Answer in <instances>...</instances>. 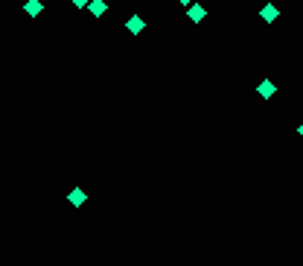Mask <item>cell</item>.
Masks as SVG:
<instances>
[{
    "instance_id": "obj_7",
    "label": "cell",
    "mask_w": 303,
    "mask_h": 266,
    "mask_svg": "<svg viewBox=\"0 0 303 266\" xmlns=\"http://www.w3.org/2000/svg\"><path fill=\"white\" fill-rule=\"evenodd\" d=\"M260 94H263V97H271V94H274V85H271V82H263V85H260Z\"/></svg>"
},
{
    "instance_id": "obj_2",
    "label": "cell",
    "mask_w": 303,
    "mask_h": 266,
    "mask_svg": "<svg viewBox=\"0 0 303 266\" xmlns=\"http://www.w3.org/2000/svg\"><path fill=\"white\" fill-rule=\"evenodd\" d=\"M187 15H189V21H204V15H207V9L204 6H198V3H192V6H187Z\"/></svg>"
},
{
    "instance_id": "obj_3",
    "label": "cell",
    "mask_w": 303,
    "mask_h": 266,
    "mask_svg": "<svg viewBox=\"0 0 303 266\" xmlns=\"http://www.w3.org/2000/svg\"><path fill=\"white\" fill-rule=\"evenodd\" d=\"M41 9H44V3H41V0H27V3H24V12H27L30 18H38V15H41Z\"/></svg>"
},
{
    "instance_id": "obj_10",
    "label": "cell",
    "mask_w": 303,
    "mask_h": 266,
    "mask_svg": "<svg viewBox=\"0 0 303 266\" xmlns=\"http://www.w3.org/2000/svg\"><path fill=\"white\" fill-rule=\"evenodd\" d=\"M298 132H301V137H303V126H301V129H298Z\"/></svg>"
},
{
    "instance_id": "obj_6",
    "label": "cell",
    "mask_w": 303,
    "mask_h": 266,
    "mask_svg": "<svg viewBox=\"0 0 303 266\" xmlns=\"http://www.w3.org/2000/svg\"><path fill=\"white\" fill-rule=\"evenodd\" d=\"M277 15H280V12L274 9L271 3H268V6H263V21H268V24H271V21H274V18H277Z\"/></svg>"
},
{
    "instance_id": "obj_4",
    "label": "cell",
    "mask_w": 303,
    "mask_h": 266,
    "mask_svg": "<svg viewBox=\"0 0 303 266\" xmlns=\"http://www.w3.org/2000/svg\"><path fill=\"white\" fill-rule=\"evenodd\" d=\"M105 9H108V6H105V0H91V3H88V12H91L93 18H102V15H105Z\"/></svg>"
},
{
    "instance_id": "obj_8",
    "label": "cell",
    "mask_w": 303,
    "mask_h": 266,
    "mask_svg": "<svg viewBox=\"0 0 303 266\" xmlns=\"http://www.w3.org/2000/svg\"><path fill=\"white\" fill-rule=\"evenodd\" d=\"M70 3H73V6H79V9H82V6H88V3H91V0H70Z\"/></svg>"
},
{
    "instance_id": "obj_1",
    "label": "cell",
    "mask_w": 303,
    "mask_h": 266,
    "mask_svg": "<svg viewBox=\"0 0 303 266\" xmlns=\"http://www.w3.org/2000/svg\"><path fill=\"white\" fill-rule=\"evenodd\" d=\"M143 27H146V21H143V18H140V15H131V18H128V21H125V30H128V33H143Z\"/></svg>"
},
{
    "instance_id": "obj_9",
    "label": "cell",
    "mask_w": 303,
    "mask_h": 266,
    "mask_svg": "<svg viewBox=\"0 0 303 266\" xmlns=\"http://www.w3.org/2000/svg\"><path fill=\"white\" fill-rule=\"evenodd\" d=\"M178 3H181V6H192V0H178Z\"/></svg>"
},
{
    "instance_id": "obj_5",
    "label": "cell",
    "mask_w": 303,
    "mask_h": 266,
    "mask_svg": "<svg viewBox=\"0 0 303 266\" xmlns=\"http://www.w3.org/2000/svg\"><path fill=\"white\" fill-rule=\"evenodd\" d=\"M85 199H88V196H85V190H82V187H73V190H70V196H67V202H70V205H76V208H79V205H85Z\"/></svg>"
}]
</instances>
